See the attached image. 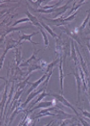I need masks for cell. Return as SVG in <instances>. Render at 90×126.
I'll use <instances>...</instances> for the list:
<instances>
[{"instance_id":"3","label":"cell","mask_w":90,"mask_h":126,"mask_svg":"<svg viewBox=\"0 0 90 126\" xmlns=\"http://www.w3.org/2000/svg\"><path fill=\"white\" fill-rule=\"evenodd\" d=\"M43 91H45V88H43V89H41V90H39L38 91H35V92H33V91H32L31 93H29V96H28V98L26 99V101H25L22 105H21V107H22V108H23V107H25L28 104H29V102H30V100L33 99V98H34L36 96H38V95L41 94Z\"/></svg>"},{"instance_id":"19","label":"cell","mask_w":90,"mask_h":126,"mask_svg":"<svg viewBox=\"0 0 90 126\" xmlns=\"http://www.w3.org/2000/svg\"><path fill=\"white\" fill-rule=\"evenodd\" d=\"M79 110H80V111L82 112V114H84V115H85V116L88 117V118L90 119V114H89V113H88V112H87V111H85V110H82V109H81V108H79Z\"/></svg>"},{"instance_id":"17","label":"cell","mask_w":90,"mask_h":126,"mask_svg":"<svg viewBox=\"0 0 90 126\" xmlns=\"http://www.w3.org/2000/svg\"><path fill=\"white\" fill-rule=\"evenodd\" d=\"M29 22V18H22V19H21V20H18V21H16V22H15L12 25V26L13 27V26H15L16 24H18V23H21V22Z\"/></svg>"},{"instance_id":"1","label":"cell","mask_w":90,"mask_h":126,"mask_svg":"<svg viewBox=\"0 0 90 126\" xmlns=\"http://www.w3.org/2000/svg\"><path fill=\"white\" fill-rule=\"evenodd\" d=\"M50 96H52L53 97H55L56 99L59 100V101L61 102L62 104H63V106L70 107V108H71V110H73V111H74V113L76 114V115H77V116H78V113L77 111H76V109L74 108V107H72L71 103H70L69 101H67V100H66L65 98L63 97V95H60V94H52V93H50Z\"/></svg>"},{"instance_id":"9","label":"cell","mask_w":90,"mask_h":126,"mask_svg":"<svg viewBox=\"0 0 90 126\" xmlns=\"http://www.w3.org/2000/svg\"><path fill=\"white\" fill-rule=\"evenodd\" d=\"M77 52H78V56H79V59H80V65H81V67H82V69H83V73H85L86 74V77H87V80H88V68H87V65H86V63L84 62V60H83V57H82V56L80 55V52H79V50H78V48H77Z\"/></svg>"},{"instance_id":"24","label":"cell","mask_w":90,"mask_h":126,"mask_svg":"<svg viewBox=\"0 0 90 126\" xmlns=\"http://www.w3.org/2000/svg\"><path fill=\"white\" fill-rule=\"evenodd\" d=\"M3 90V87H1V88H0V93H1V90Z\"/></svg>"},{"instance_id":"10","label":"cell","mask_w":90,"mask_h":126,"mask_svg":"<svg viewBox=\"0 0 90 126\" xmlns=\"http://www.w3.org/2000/svg\"><path fill=\"white\" fill-rule=\"evenodd\" d=\"M25 14L27 15L28 18L29 19V22H31L32 25H34V26H39V20H38V18L37 17H35L34 15H32L30 13H29L28 11H26L25 12Z\"/></svg>"},{"instance_id":"16","label":"cell","mask_w":90,"mask_h":126,"mask_svg":"<svg viewBox=\"0 0 90 126\" xmlns=\"http://www.w3.org/2000/svg\"><path fill=\"white\" fill-rule=\"evenodd\" d=\"M88 16H87V18H86V20L84 21V22L82 23V25H81L78 29L80 30V31H82V30H84V28L86 27V25H87V23H88V19H89V15H90V9L88 11Z\"/></svg>"},{"instance_id":"6","label":"cell","mask_w":90,"mask_h":126,"mask_svg":"<svg viewBox=\"0 0 90 126\" xmlns=\"http://www.w3.org/2000/svg\"><path fill=\"white\" fill-rule=\"evenodd\" d=\"M38 33H39V32H33V33H31V34H24V35H22V36H20L19 42H20V43H22V40H27V41L31 42L32 44H35V45H39V43L33 42V41L31 40L32 37L34 36V35H37Z\"/></svg>"},{"instance_id":"18","label":"cell","mask_w":90,"mask_h":126,"mask_svg":"<svg viewBox=\"0 0 90 126\" xmlns=\"http://www.w3.org/2000/svg\"><path fill=\"white\" fill-rule=\"evenodd\" d=\"M77 14H78V12H76L74 15H71V16H69L68 18H63V21L65 22H70V21H72L74 18L76 17V15H77Z\"/></svg>"},{"instance_id":"8","label":"cell","mask_w":90,"mask_h":126,"mask_svg":"<svg viewBox=\"0 0 90 126\" xmlns=\"http://www.w3.org/2000/svg\"><path fill=\"white\" fill-rule=\"evenodd\" d=\"M46 96H50V93H46L45 91H43V92H42L41 94H40V95L39 96V97H38V99L35 100V101L33 102V103H30V105H29V107L27 108V111H29V109H31V107H35V105H37L38 103H39V102L41 101V100L43 99L44 97H46Z\"/></svg>"},{"instance_id":"22","label":"cell","mask_w":90,"mask_h":126,"mask_svg":"<svg viewBox=\"0 0 90 126\" xmlns=\"http://www.w3.org/2000/svg\"><path fill=\"white\" fill-rule=\"evenodd\" d=\"M53 124V122H50V123H48V124H46V126H50V125H51V124Z\"/></svg>"},{"instance_id":"25","label":"cell","mask_w":90,"mask_h":126,"mask_svg":"<svg viewBox=\"0 0 90 126\" xmlns=\"http://www.w3.org/2000/svg\"><path fill=\"white\" fill-rule=\"evenodd\" d=\"M89 34H90V31H89Z\"/></svg>"},{"instance_id":"12","label":"cell","mask_w":90,"mask_h":126,"mask_svg":"<svg viewBox=\"0 0 90 126\" xmlns=\"http://www.w3.org/2000/svg\"><path fill=\"white\" fill-rule=\"evenodd\" d=\"M38 27H39V31H40V33H41V34H42V36H43V39H44V43H45V45H46V46H48V44H49L48 39H47V36H46V32H44V30L42 29V27H41V25H40V23H39V25Z\"/></svg>"},{"instance_id":"4","label":"cell","mask_w":90,"mask_h":126,"mask_svg":"<svg viewBox=\"0 0 90 126\" xmlns=\"http://www.w3.org/2000/svg\"><path fill=\"white\" fill-rule=\"evenodd\" d=\"M59 73H60V84H61V95L63 94V78H64V74H63V59L60 55V65H59Z\"/></svg>"},{"instance_id":"15","label":"cell","mask_w":90,"mask_h":126,"mask_svg":"<svg viewBox=\"0 0 90 126\" xmlns=\"http://www.w3.org/2000/svg\"><path fill=\"white\" fill-rule=\"evenodd\" d=\"M21 59H22V56H21V50L20 48H17L16 49V65L20 64V62H21Z\"/></svg>"},{"instance_id":"14","label":"cell","mask_w":90,"mask_h":126,"mask_svg":"<svg viewBox=\"0 0 90 126\" xmlns=\"http://www.w3.org/2000/svg\"><path fill=\"white\" fill-rule=\"evenodd\" d=\"M58 62H60V59H57V60H55V61H54L53 63H49V64H47V67H46V74H47V73H49L50 71H52L53 70V68H54V66L55 65V64H57V63Z\"/></svg>"},{"instance_id":"11","label":"cell","mask_w":90,"mask_h":126,"mask_svg":"<svg viewBox=\"0 0 90 126\" xmlns=\"http://www.w3.org/2000/svg\"><path fill=\"white\" fill-rule=\"evenodd\" d=\"M40 25H42V26H43V28H44V29L46 30V32H48V33L50 34V35H51V36L53 37V38H54V39H57V38L59 37V36H57V35H56V34L54 33V32H53V31H52L51 28H50V27H49L48 25H46V23H44L43 22H40Z\"/></svg>"},{"instance_id":"2","label":"cell","mask_w":90,"mask_h":126,"mask_svg":"<svg viewBox=\"0 0 90 126\" xmlns=\"http://www.w3.org/2000/svg\"><path fill=\"white\" fill-rule=\"evenodd\" d=\"M53 106H56V103H55V100H52V101H47V102H40L38 106H35L31 108V109H29V112H28V114L29 113H31L32 111H34L36 109H39V108H48V107H51Z\"/></svg>"},{"instance_id":"5","label":"cell","mask_w":90,"mask_h":126,"mask_svg":"<svg viewBox=\"0 0 90 126\" xmlns=\"http://www.w3.org/2000/svg\"><path fill=\"white\" fill-rule=\"evenodd\" d=\"M76 67V73H75V77L76 80H77V87H78V103L80 100V87H81V78L79 77L78 74V69L77 66Z\"/></svg>"},{"instance_id":"23","label":"cell","mask_w":90,"mask_h":126,"mask_svg":"<svg viewBox=\"0 0 90 126\" xmlns=\"http://www.w3.org/2000/svg\"><path fill=\"white\" fill-rule=\"evenodd\" d=\"M0 79H3V80H5V78L2 77V76H0Z\"/></svg>"},{"instance_id":"21","label":"cell","mask_w":90,"mask_h":126,"mask_svg":"<svg viewBox=\"0 0 90 126\" xmlns=\"http://www.w3.org/2000/svg\"><path fill=\"white\" fill-rule=\"evenodd\" d=\"M87 46H88V50L90 51V43H89V42H88V43H87Z\"/></svg>"},{"instance_id":"20","label":"cell","mask_w":90,"mask_h":126,"mask_svg":"<svg viewBox=\"0 0 90 126\" xmlns=\"http://www.w3.org/2000/svg\"><path fill=\"white\" fill-rule=\"evenodd\" d=\"M79 120H80V122L83 124V126H90L89 124H88V123H87V122H86V121H84L83 119H81V118H80V119H79Z\"/></svg>"},{"instance_id":"13","label":"cell","mask_w":90,"mask_h":126,"mask_svg":"<svg viewBox=\"0 0 90 126\" xmlns=\"http://www.w3.org/2000/svg\"><path fill=\"white\" fill-rule=\"evenodd\" d=\"M71 57H72V59H74V61H75V66H77V63H78V59H77V56H76V53H75V46H74V42H73V40H71Z\"/></svg>"},{"instance_id":"7","label":"cell","mask_w":90,"mask_h":126,"mask_svg":"<svg viewBox=\"0 0 90 126\" xmlns=\"http://www.w3.org/2000/svg\"><path fill=\"white\" fill-rule=\"evenodd\" d=\"M46 77H47V74H46V73H45L44 75L42 76V77L40 78V79H39V80H37V81H35V82L31 83V87L29 88V90H28V94L31 93L32 91H33V90H35V89H37V88H38V86H39V85L40 84L41 82H43V81H44V80L46 79Z\"/></svg>"}]
</instances>
